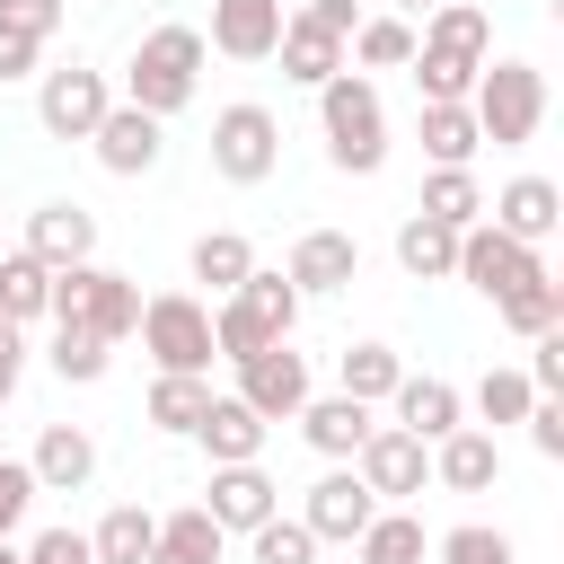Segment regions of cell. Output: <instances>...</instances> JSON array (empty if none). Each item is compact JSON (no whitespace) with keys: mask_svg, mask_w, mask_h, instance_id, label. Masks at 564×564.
<instances>
[{"mask_svg":"<svg viewBox=\"0 0 564 564\" xmlns=\"http://www.w3.org/2000/svg\"><path fill=\"white\" fill-rule=\"evenodd\" d=\"M44 317H53V326H88V335L123 344V335L141 326V291H132L123 273H106L97 256H88V264H53V300H44Z\"/></svg>","mask_w":564,"mask_h":564,"instance_id":"277c9868","label":"cell"},{"mask_svg":"<svg viewBox=\"0 0 564 564\" xmlns=\"http://www.w3.org/2000/svg\"><path fill=\"white\" fill-rule=\"evenodd\" d=\"M18 564H97V555H88L79 529H44L35 546H18Z\"/></svg>","mask_w":564,"mask_h":564,"instance_id":"ee69618b","label":"cell"},{"mask_svg":"<svg viewBox=\"0 0 564 564\" xmlns=\"http://www.w3.org/2000/svg\"><path fill=\"white\" fill-rule=\"evenodd\" d=\"M88 141H97V159H106L115 176H150V167H159V150H167V123H159V115H141V106H106Z\"/></svg>","mask_w":564,"mask_h":564,"instance_id":"5bb4252c","label":"cell"},{"mask_svg":"<svg viewBox=\"0 0 564 564\" xmlns=\"http://www.w3.org/2000/svg\"><path fill=\"white\" fill-rule=\"evenodd\" d=\"M352 62L361 70H405L414 62V26L405 18H361L352 26Z\"/></svg>","mask_w":564,"mask_h":564,"instance_id":"8d00e7d4","label":"cell"},{"mask_svg":"<svg viewBox=\"0 0 564 564\" xmlns=\"http://www.w3.org/2000/svg\"><path fill=\"white\" fill-rule=\"evenodd\" d=\"M247 538H256V564H317V538H308V520H282V511H273V520H256Z\"/></svg>","mask_w":564,"mask_h":564,"instance_id":"ab89813d","label":"cell"},{"mask_svg":"<svg viewBox=\"0 0 564 564\" xmlns=\"http://www.w3.org/2000/svg\"><path fill=\"white\" fill-rule=\"evenodd\" d=\"M220 520L194 502V511H176V520H159V538H150V564H220Z\"/></svg>","mask_w":564,"mask_h":564,"instance_id":"484cf974","label":"cell"},{"mask_svg":"<svg viewBox=\"0 0 564 564\" xmlns=\"http://www.w3.org/2000/svg\"><path fill=\"white\" fill-rule=\"evenodd\" d=\"M423 220H449V229H467L476 212H485V185L467 176V167H432L423 176V203H414Z\"/></svg>","mask_w":564,"mask_h":564,"instance_id":"d6a6232c","label":"cell"},{"mask_svg":"<svg viewBox=\"0 0 564 564\" xmlns=\"http://www.w3.org/2000/svg\"><path fill=\"white\" fill-rule=\"evenodd\" d=\"M397 9H441V0H397Z\"/></svg>","mask_w":564,"mask_h":564,"instance_id":"816d5d0a","label":"cell"},{"mask_svg":"<svg viewBox=\"0 0 564 564\" xmlns=\"http://www.w3.org/2000/svg\"><path fill=\"white\" fill-rule=\"evenodd\" d=\"M308 18H317V26H335V35L352 44V26H361V0H308Z\"/></svg>","mask_w":564,"mask_h":564,"instance_id":"681fc988","label":"cell"},{"mask_svg":"<svg viewBox=\"0 0 564 564\" xmlns=\"http://www.w3.org/2000/svg\"><path fill=\"white\" fill-rule=\"evenodd\" d=\"M494 308H502V326H511V335H546V326H564V282H555V273H538V282L502 291Z\"/></svg>","mask_w":564,"mask_h":564,"instance_id":"e575fe53","label":"cell"},{"mask_svg":"<svg viewBox=\"0 0 564 564\" xmlns=\"http://www.w3.org/2000/svg\"><path fill=\"white\" fill-rule=\"evenodd\" d=\"M273 53H282V79H300V88H317V79H335V70H344V35H335V26H317L308 9H300V18H282V44H273Z\"/></svg>","mask_w":564,"mask_h":564,"instance_id":"44dd1931","label":"cell"},{"mask_svg":"<svg viewBox=\"0 0 564 564\" xmlns=\"http://www.w3.org/2000/svg\"><path fill=\"white\" fill-rule=\"evenodd\" d=\"M247 273H256V247H247L238 229H212V238H194V282H212V291L229 300Z\"/></svg>","mask_w":564,"mask_h":564,"instance_id":"836d02e7","label":"cell"},{"mask_svg":"<svg viewBox=\"0 0 564 564\" xmlns=\"http://www.w3.org/2000/svg\"><path fill=\"white\" fill-rule=\"evenodd\" d=\"M141 352L159 361V370H212V308L194 300V291H159V300H141Z\"/></svg>","mask_w":564,"mask_h":564,"instance_id":"52a82bcc","label":"cell"},{"mask_svg":"<svg viewBox=\"0 0 564 564\" xmlns=\"http://www.w3.org/2000/svg\"><path fill=\"white\" fill-rule=\"evenodd\" d=\"M432 476H441L449 494H485V485L502 476V449H494V432H476V423L441 432V441H432Z\"/></svg>","mask_w":564,"mask_h":564,"instance_id":"ffe728a7","label":"cell"},{"mask_svg":"<svg viewBox=\"0 0 564 564\" xmlns=\"http://www.w3.org/2000/svg\"><path fill=\"white\" fill-rule=\"evenodd\" d=\"M212 167L229 176V185H264L273 167H282V123L264 115V106H220L212 115Z\"/></svg>","mask_w":564,"mask_h":564,"instance_id":"ba28073f","label":"cell"},{"mask_svg":"<svg viewBox=\"0 0 564 564\" xmlns=\"http://www.w3.org/2000/svg\"><path fill=\"white\" fill-rule=\"evenodd\" d=\"M106 352H115L106 335H88V326H53V370H62V379H79V388L106 379Z\"/></svg>","mask_w":564,"mask_h":564,"instance_id":"f35d334b","label":"cell"},{"mask_svg":"<svg viewBox=\"0 0 564 564\" xmlns=\"http://www.w3.org/2000/svg\"><path fill=\"white\" fill-rule=\"evenodd\" d=\"M194 88H203V35L194 26H150L123 62V106L167 123L176 106H194Z\"/></svg>","mask_w":564,"mask_h":564,"instance_id":"7a4b0ae2","label":"cell"},{"mask_svg":"<svg viewBox=\"0 0 564 564\" xmlns=\"http://www.w3.org/2000/svg\"><path fill=\"white\" fill-rule=\"evenodd\" d=\"M282 44V0H212V53L264 62Z\"/></svg>","mask_w":564,"mask_h":564,"instance_id":"2e32d148","label":"cell"},{"mask_svg":"<svg viewBox=\"0 0 564 564\" xmlns=\"http://www.w3.org/2000/svg\"><path fill=\"white\" fill-rule=\"evenodd\" d=\"M441 564H520V546H511L502 529L467 520V529H449V538H441Z\"/></svg>","mask_w":564,"mask_h":564,"instance_id":"60d3db41","label":"cell"},{"mask_svg":"<svg viewBox=\"0 0 564 564\" xmlns=\"http://www.w3.org/2000/svg\"><path fill=\"white\" fill-rule=\"evenodd\" d=\"M397 264H405L414 282H441V273L458 264V229H449V220H423V212H414V220L397 229Z\"/></svg>","mask_w":564,"mask_h":564,"instance_id":"83f0119b","label":"cell"},{"mask_svg":"<svg viewBox=\"0 0 564 564\" xmlns=\"http://www.w3.org/2000/svg\"><path fill=\"white\" fill-rule=\"evenodd\" d=\"M529 405H538V388H529V370H485V379H476V414H485L494 432H502V423H520Z\"/></svg>","mask_w":564,"mask_h":564,"instance_id":"74e56055","label":"cell"},{"mask_svg":"<svg viewBox=\"0 0 564 564\" xmlns=\"http://www.w3.org/2000/svg\"><path fill=\"white\" fill-rule=\"evenodd\" d=\"M423 150H432V167H467L485 150V132L467 106H423Z\"/></svg>","mask_w":564,"mask_h":564,"instance_id":"1f68e13d","label":"cell"},{"mask_svg":"<svg viewBox=\"0 0 564 564\" xmlns=\"http://www.w3.org/2000/svg\"><path fill=\"white\" fill-rule=\"evenodd\" d=\"M458 282H476L485 300H502V291H520V282H538L546 264H538V247H520V238H502L494 220H467L458 229V264H449Z\"/></svg>","mask_w":564,"mask_h":564,"instance_id":"9c48e42d","label":"cell"},{"mask_svg":"<svg viewBox=\"0 0 564 564\" xmlns=\"http://www.w3.org/2000/svg\"><path fill=\"white\" fill-rule=\"evenodd\" d=\"M26 467H35V485H44V494H79V485L97 476V441H88L79 423H44V441H35V458H26Z\"/></svg>","mask_w":564,"mask_h":564,"instance_id":"d4e9b609","label":"cell"},{"mask_svg":"<svg viewBox=\"0 0 564 564\" xmlns=\"http://www.w3.org/2000/svg\"><path fill=\"white\" fill-rule=\"evenodd\" d=\"M18 370H26V344H18V326L0 317V405L18 397Z\"/></svg>","mask_w":564,"mask_h":564,"instance_id":"c3c4849f","label":"cell"},{"mask_svg":"<svg viewBox=\"0 0 564 564\" xmlns=\"http://www.w3.org/2000/svg\"><path fill=\"white\" fill-rule=\"evenodd\" d=\"M485 44H494V26H485V9H467V0H441L432 9V26L414 35V88H423V106H467V88H476V70H485Z\"/></svg>","mask_w":564,"mask_h":564,"instance_id":"6da1fadb","label":"cell"},{"mask_svg":"<svg viewBox=\"0 0 564 564\" xmlns=\"http://www.w3.org/2000/svg\"><path fill=\"white\" fill-rule=\"evenodd\" d=\"M520 423H529V441H538L546 458H564V397H538V405H529Z\"/></svg>","mask_w":564,"mask_h":564,"instance_id":"bcb514c9","label":"cell"},{"mask_svg":"<svg viewBox=\"0 0 564 564\" xmlns=\"http://www.w3.org/2000/svg\"><path fill=\"white\" fill-rule=\"evenodd\" d=\"M300 326V291H291V273H247L220 308H212V344L229 352V361H247V352H264V344H282Z\"/></svg>","mask_w":564,"mask_h":564,"instance_id":"5b68a950","label":"cell"},{"mask_svg":"<svg viewBox=\"0 0 564 564\" xmlns=\"http://www.w3.org/2000/svg\"><path fill=\"white\" fill-rule=\"evenodd\" d=\"M26 70H35V35L0 26V79H26Z\"/></svg>","mask_w":564,"mask_h":564,"instance_id":"7dc6e473","label":"cell"},{"mask_svg":"<svg viewBox=\"0 0 564 564\" xmlns=\"http://www.w3.org/2000/svg\"><path fill=\"white\" fill-rule=\"evenodd\" d=\"M115 97H106V70H44V88H35V115H44V132H62V141H88L97 132V115H106Z\"/></svg>","mask_w":564,"mask_h":564,"instance_id":"7c38bea8","label":"cell"},{"mask_svg":"<svg viewBox=\"0 0 564 564\" xmlns=\"http://www.w3.org/2000/svg\"><path fill=\"white\" fill-rule=\"evenodd\" d=\"M150 538H159V520H150L141 502H115V511L97 520L88 555H97V564H150Z\"/></svg>","mask_w":564,"mask_h":564,"instance_id":"f1b7e54d","label":"cell"},{"mask_svg":"<svg viewBox=\"0 0 564 564\" xmlns=\"http://www.w3.org/2000/svg\"><path fill=\"white\" fill-rule=\"evenodd\" d=\"M26 256H44V264H88V256H97V212H79V203L26 212Z\"/></svg>","mask_w":564,"mask_h":564,"instance_id":"e0dca14e","label":"cell"},{"mask_svg":"<svg viewBox=\"0 0 564 564\" xmlns=\"http://www.w3.org/2000/svg\"><path fill=\"white\" fill-rule=\"evenodd\" d=\"M467 115H476V132H485L494 150L538 141V123H546V79H538V62H485L476 88H467Z\"/></svg>","mask_w":564,"mask_h":564,"instance_id":"8992f818","label":"cell"},{"mask_svg":"<svg viewBox=\"0 0 564 564\" xmlns=\"http://www.w3.org/2000/svg\"><path fill=\"white\" fill-rule=\"evenodd\" d=\"M388 397H397V423H405L423 449H432L441 432H458V423H467V397H458L449 379H397Z\"/></svg>","mask_w":564,"mask_h":564,"instance_id":"603a6c76","label":"cell"},{"mask_svg":"<svg viewBox=\"0 0 564 564\" xmlns=\"http://www.w3.org/2000/svg\"><path fill=\"white\" fill-rule=\"evenodd\" d=\"M352 476H361L379 502H405V494L432 485V449H423L405 423H370V441L352 449Z\"/></svg>","mask_w":564,"mask_h":564,"instance_id":"30bf717a","label":"cell"},{"mask_svg":"<svg viewBox=\"0 0 564 564\" xmlns=\"http://www.w3.org/2000/svg\"><path fill=\"white\" fill-rule=\"evenodd\" d=\"M555 220H564V194H555L546 176H511V185L494 194V229H502V238H520V247H538Z\"/></svg>","mask_w":564,"mask_h":564,"instance_id":"7402d4cb","label":"cell"},{"mask_svg":"<svg viewBox=\"0 0 564 564\" xmlns=\"http://www.w3.org/2000/svg\"><path fill=\"white\" fill-rule=\"evenodd\" d=\"M35 494H44V485H35V467H26V458H0V538L35 511Z\"/></svg>","mask_w":564,"mask_h":564,"instance_id":"b9f144b4","label":"cell"},{"mask_svg":"<svg viewBox=\"0 0 564 564\" xmlns=\"http://www.w3.org/2000/svg\"><path fill=\"white\" fill-rule=\"evenodd\" d=\"M203 405H212V379L203 370H159V388H150V423L159 432H194Z\"/></svg>","mask_w":564,"mask_h":564,"instance_id":"f546056e","label":"cell"},{"mask_svg":"<svg viewBox=\"0 0 564 564\" xmlns=\"http://www.w3.org/2000/svg\"><path fill=\"white\" fill-rule=\"evenodd\" d=\"M361 564H423V520L414 511H370V529L352 538Z\"/></svg>","mask_w":564,"mask_h":564,"instance_id":"4dcf8cb0","label":"cell"},{"mask_svg":"<svg viewBox=\"0 0 564 564\" xmlns=\"http://www.w3.org/2000/svg\"><path fill=\"white\" fill-rule=\"evenodd\" d=\"M238 397L264 414V423H291L300 405H308V361L291 352V335L282 344H264V352H247L238 361Z\"/></svg>","mask_w":564,"mask_h":564,"instance_id":"8fae6325","label":"cell"},{"mask_svg":"<svg viewBox=\"0 0 564 564\" xmlns=\"http://www.w3.org/2000/svg\"><path fill=\"white\" fill-rule=\"evenodd\" d=\"M0 564H18V546H9V538H0Z\"/></svg>","mask_w":564,"mask_h":564,"instance_id":"f907efd6","label":"cell"},{"mask_svg":"<svg viewBox=\"0 0 564 564\" xmlns=\"http://www.w3.org/2000/svg\"><path fill=\"white\" fill-rule=\"evenodd\" d=\"M0 26H18V35L44 44V35L62 26V0H0Z\"/></svg>","mask_w":564,"mask_h":564,"instance_id":"f6af8a7d","label":"cell"},{"mask_svg":"<svg viewBox=\"0 0 564 564\" xmlns=\"http://www.w3.org/2000/svg\"><path fill=\"white\" fill-rule=\"evenodd\" d=\"M282 273H291V291H300V300H308V291H344V282L361 273V247H352L344 229H308V238L291 247V264H282Z\"/></svg>","mask_w":564,"mask_h":564,"instance_id":"ac0fdd59","label":"cell"},{"mask_svg":"<svg viewBox=\"0 0 564 564\" xmlns=\"http://www.w3.org/2000/svg\"><path fill=\"white\" fill-rule=\"evenodd\" d=\"M264 432H273V423H264L247 397H212V405H203V423H194V441L212 449V467H238V458H256V449H264Z\"/></svg>","mask_w":564,"mask_h":564,"instance_id":"d6986e66","label":"cell"},{"mask_svg":"<svg viewBox=\"0 0 564 564\" xmlns=\"http://www.w3.org/2000/svg\"><path fill=\"white\" fill-rule=\"evenodd\" d=\"M370 511H379V494H370L352 467H335V476H317V485H308V511H300V520H308V538H317V546H326V538H335V546H352V538L370 529Z\"/></svg>","mask_w":564,"mask_h":564,"instance_id":"4fadbf2b","label":"cell"},{"mask_svg":"<svg viewBox=\"0 0 564 564\" xmlns=\"http://www.w3.org/2000/svg\"><path fill=\"white\" fill-rule=\"evenodd\" d=\"M335 379H344V397H361V405H379L397 379H405V361L388 352V344H352L344 361H335Z\"/></svg>","mask_w":564,"mask_h":564,"instance_id":"d590c367","label":"cell"},{"mask_svg":"<svg viewBox=\"0 0 564 564\" xmlns=\"http://www.w3.org/2000/svg\"><path fill=\"white\" fill-rule=\"evenodd\" d=\"M44 300H53V264L26 256V247H9V256H0V317L26 326V317H44Z\"/></svg>","mask_w":564,"mask_h":564,"instance_id":"4316f807","label":"cell"},{"mask_svg":"<svg viewBox=\"0 0 564 564\" xmlns=\"http://www.w3.org/2000/svg\"><path fill=\"white\" fill-rule=\"evenodd\" d=\"M291 423H300V432H308V449H326V458H352V449L370 441V405H361V397H344V388H335V397H308Z\"/></svg>","mask_w":564,"mask_h":564,"instance_id":"cb8c5ba5","label":"cell"},{"mask_svg":"<svg viewBox=\"0 0 564 564\" xmlns=\"http://www.w3.org/2000/svg\"><path fill=\"white\" fill-rule=\"evenodd\" d=\"M529 344H538L529 388H538V397H564V326H546V335H529Z\"/></svg>","mask_w":564,"mask_h":564,"instance_id":"7bdbcfd3","label":"cell"},{"mask_svg":"<svg viewBox=\"0 0 564 564\" xmlns=\"http://www.w3.org/2000/svg\"><path fill=\"white\" fill-rule=\"evenodd\" d=\"M220 529H256V520H273L282 511V485L256 467V458H238V467H212V502H203Z\"/></svg>","mask_w":564,"mask_h":564,"instance_id":"9a60e30c","label":"cell"},{"mask_svg":"<svg viewBox=\"0 0 564 564\" xmlns=\"http://www.w3.org/2000/svg\"><path fill=\"white\" fill-rule=\"evenodd\" d=\"M317 123H326V159L344 176H370L388 159V115H379V88L361 70H335L317 79Z\"/></svg>","mask_w":564,"mask_h":564,"instance_id":"3957f363","label":"cell"}]
</instances>
